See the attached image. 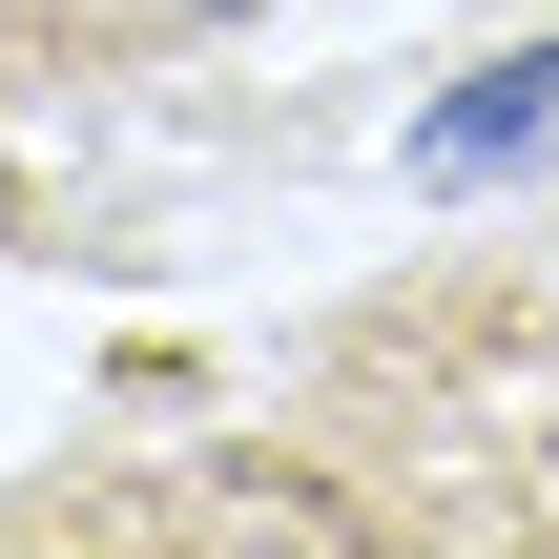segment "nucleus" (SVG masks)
I'll list each match as a JSON object with an SVG mask.
<instances>
[{
    "label": "nucleus",
    "mask_w": 559,
    "mask_h": 559,
    "mask_svg": "<svg viewBox=\"0 0 559 559\" xmlns=\"http://www.w3.org/2000/svg\"><path fill=\"white\" fill-rule=\"evenodd\" d=\"M519 145H559V41L477 62V104H436V124H415V166H436V187H477V166H519Z\"/></svg>",
    "instance_id": "f257e3e1"
},
{
    "label": "nucleus",
    "mask_w": 559,
    "mask_h": 559,
    "mask_svg": "<svg viewBox=\"0 0 559 559\" xmlns=\"http://www.w3.org/2000/svg\"><path fill=\"white\" fill-rule=\"evenodd\" d=\"M187 0H0V62H41V41H166Z\"/></svg>",
    "instance_id": "f03ea898"
},
{
    "label": "nucleus",
    "mask_w": 559,
    "mask_h": 559,
    "mask_svg": "<svg viewBox=\"0 0 559 559\" xmlns=\"http://www.w3.org/2000/svg\"><path fill=\"white\" fill-rule=\"evenodd\" d=\"M0 207H21V187H0Z\"/></svg>",
    "instance_id": "7ed1b4c3"
}]
</instances>
